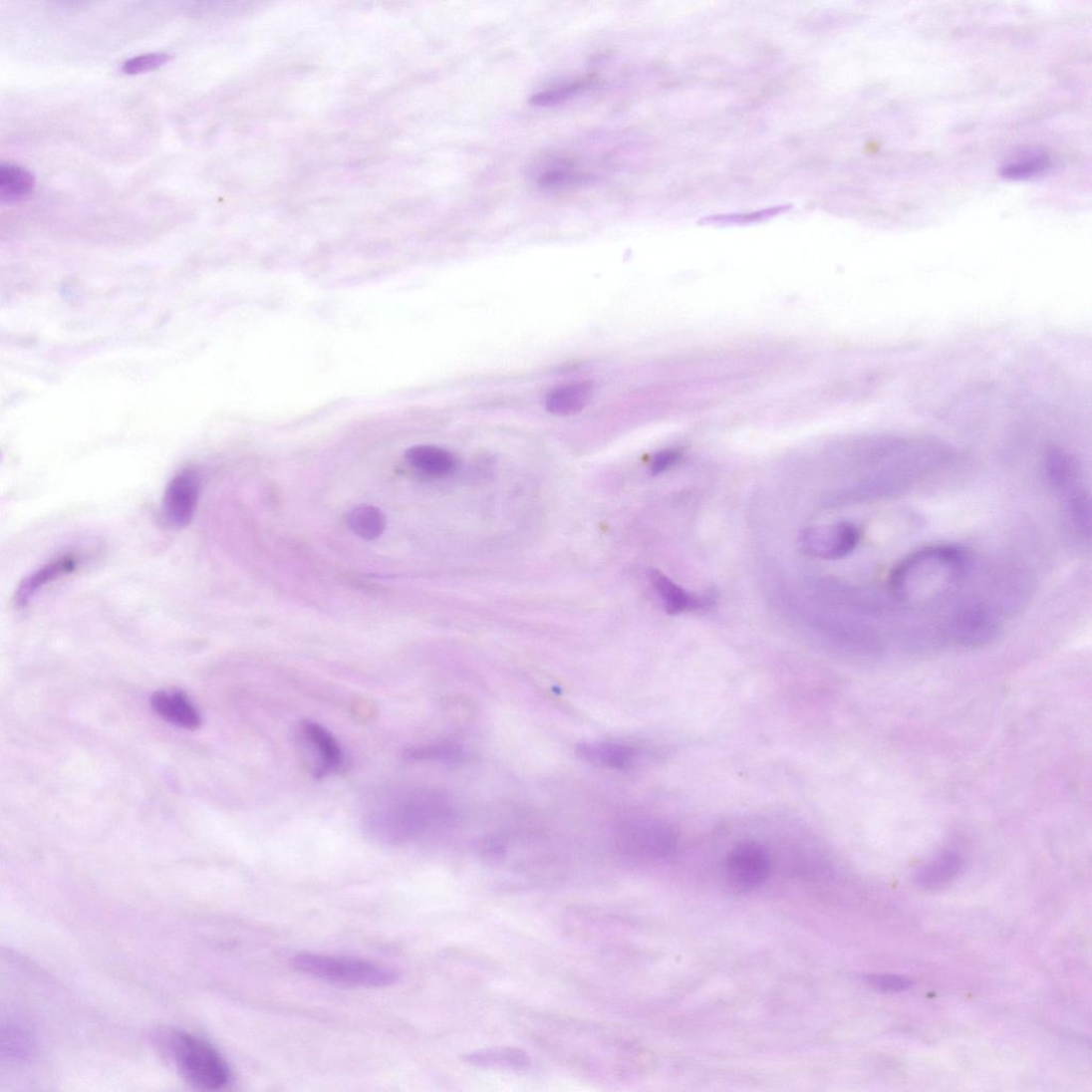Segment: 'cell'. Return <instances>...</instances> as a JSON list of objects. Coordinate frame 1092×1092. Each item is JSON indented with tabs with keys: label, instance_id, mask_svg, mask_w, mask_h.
Masks as SVG:
<instances>
[{
	"label": "cell",
	"instance_id": "obj_16",
	"mask_svg": "<svg viewBox=\"0 0 1092 1092\" xmlns=\"http://www.w3.org/2000/svg\"><path fill=\"white\" fill-rule=\"evenodd\" d=\"M576 753L586 762L611 769H624L633 763L635 750L619 742H585Z\"/></svg>",
	"mask_w": 1092,
	"mask_h": 1092
},
{
	"label": "cell",
	"instance_id": "obj_1",
	"mask_svg": "<svg viewBox=\"0 0 1092 1092\" xmlns=\"http://www.w3.org/2000/svg\"><path fill=\"white\" fill-rule=\"evenodd\" d=\"M451 818L447 798L431 788L387 787L363 808V826L372 838L390 845L418 841L444 828Z\"/></svg>",
	"mask_w": 1092,
	"mask_h": 1092
},
{
	"label": "cell",
	"instance_id": "obj_19",
	"mask_svg": "<svg viewBox=\"0 0 1092 1092\" xmlns=\"http://www.w3.org/2000/svg\"><path fill=\"white\" fill-rule=\"evenodd\" d=\"M35 186V175L23 166L12 163L0 165V202H23L33 194Z\"/></svg>",
	"mask_w": 1092,
	"mask_h": 1092
},
{
	"label": "cell",
	"instance_id": "obj_28",
	"mask_svg": "<svg viewBox=\"0 0 1092 1092\" xmlns=\"http://www.w3.org/2000/svg\"><path fill=\"white\" fill-rule=\"evenodd\" d=\"M868 982L875 989L889 993L906 991L910 987V980L897 975H872L868 976Z\"/></svg>",
	"mask_w": 1092,
	"mask_h": 1092
},
{
	"label": "cell",
	"instance_id": "obj_8",
	"mask_svg": "<svg viewBox=\"0 0 1092 1092\" xmlns=\"http://www.w3.org/2000/svg\"><path fill=\"white\" fill-rule=\"evenodd\" d=\"M771 871L770 857L766 849L756 842L736 845L726 858V873L739 890L753 891L762 887Z\"/></svg>",
	"mask_w": 1092,
	"mask_h": 1092
},
{
	"label": "cell",
	"instance_id": "obj_27",
	"mask_svg": "<svg viewBox=\"0 0 1092 1092\" xmlns=\"http://www.w3.org/2000/svg\"><path fill=\"white\" fill-rule=\"evenodd\" d=\"M590 85V80H585L578 83H573L567 86L559 87L556 89L544 91V93L536 95L532 102L538 106H552L559 103H563L569 100L580 91Z\"/></svg>",
	"mask_w": 1092,
	"mask_h": 1092
},
{
	"label": "cell",
	"instance_id": "obj_13",
	"mask_svg": "<svg viewBox=\"0 0 1092 1092\" xmlns=\"http://www.w3.org/2000/svg\"><path fill=\"white\" fill-rule=\"evenodd\" d=\"M650 578L663 601L666 612L670 615L705 611L714 604V596L710 594L702 597L690 595L658 570H652Z\"/></svg>",
	"mask_w": 1092,
	"mask_h": 1092
},
{
	"label": "cell",
	"instance_id": "obj_30",
	"mask_svg": "<svg viewBox=\"0 0 1092 1092\" xmlns=\"http://www.w3.org/2000/svg\"><path fill=\"white\" fill-rule=\"evenodd\" d=\"M682 457V452L678 449H667L659 452L657 456L652 460L651 473L652 475H660L677 464Z\"/></svg>",
	"mask_w": 1092,
	"mask_h": 1092
},
{
	"label": "cell",
	"instance_id": "obj_9",
	"mask_svg": "<svg viewBox=\"0 0 1092 1092\" xmlns=\"http://www.w3.org/2000/svg\"><path fill=\"white\" fill-rule=\"evenodd\" d=\"M299 736L313 756V775L323 779L338 772L344 764V753L339 741L326 727L315 721H303Z\"/></svg>",
	"mask_w": 1092,
	"mask_h": 1092
},
{
	"label": "cell",
	"instance_id": "obj_3",
	"mask_svg": "<svg viewBox=\"0 0 1092 1092\" xmlns=\"http://www.w3.org/2000/svg\"><path fill=\"white\" fill-rule=\"evenodd\" d=\"M291 966L298 972L329 982L360 988H385L399 981L396 969L369 960L302 953Z\"/></svg>",
	"mask_w": 1092,
	"mask_h": 1092
},
{
	"label": "cell",
	"instance_id": "obj_22",
	"mask_svg": "<svg viewBox=\"0 0 1092 1092\" xmlns=\"http://www.w3.org/2000/svg\"><path fill=\"white\" fill-rule=\"evenodd\" d=\"M1068 518L1076 533L1082 538H1090L1091 509L1090 498L1083 490L1076 491L1068 497Z\"/></svg>",
	"mask_w": 1092,
	"mask_h": 1092
},
{
	"label": "cell",
	"instance_id": "obj_17",
	"mask_svg": "<svg viewBox=\"0 0 1092 1092\" xmlns=\"http://www.w3.org/2000/svg\"><path fill=\"white\" fill-rule=\"evenodd\" d=\"M406 458L417 471L434 477L447 476L457 466V459L448 450L430 445L413 446Z\"/></svg>",
	"mask_w": 1092,
	"mask_h": 1092
},
{
	"label": "cell",
	"instance_id": "obj_2",
	"mask_svg": "<svg viewBox=\"0 0 1092 1092\" xmlns=\"http://www.w3.org/2000/svg\"><path fill=\"white\" fill-rule=\"evenodd\" d=\"M969 565V555L961 546H929L894 568L890 576L892 596L908 604L942 598L965 579Z\"/></svg>",
	"mask_w": 1092,
	"mask_h": 1092
},
{
	"label": "cell",
	"instance_id": "obj_12",
	"mask_svg": "<svg viewBox=\"0 0 1092 1092\" xmlns=\"http://www.w3.org/2000/svg\"><path fill=\"white\" fill-rule=\"evenodd\" d=\"M150 704L162 719L185 730L199 729L202 723L200 711L181 691L159 690L151 695Z\"/></svg>",
	"mask_w": 1092,
	"mask_h": 1092
},
{
	"label": "cell",
	"instance_id": "obj_23",
	"mask_svg": "<svg viewBox=\"0 0 1092 1092\" xmlns=\"http://www.w3.org/2000/svg\"><path fill=\"white\" fill-rule=\"evenodd\" d=\"M462 751L459 746L450 742H437L426 746L414 747L406 752L408 758L414 761H457Z\"/></svg>",
	"mask_w": 1092,
	"mask_h": 1092
},
{
	"label": "cell",
	"instance_id": "obj_25",
	"mask_svg": "<svg viewBox=\"0 0 1092 1092\" xmlns=\"http://www.w3.org/2000/svg\"><path fill=\"white\" fill-rule=\"evenodd\" d=\"M172 59L173 55L169 53L142 54L128 59L121 70L128 75L146 73L170 63Z\"/></svg>",
	"mask_w": 1092,
	"mask_h": 1092
},
{
	"label": "cell",
	"instance_id": "obj_14",
	"mask_svg": "<svg viewBox=\"0 0 1092 1092\" xmlns=\"http://www.w3.org/2000/svg\"><path fill=\"white\" fill-rule=\"evenodd\" d=\"M1045 474L1052 488L1059 493H1075L1080 483V465L1072 454L1064 449L1053 448L1046 453Z\"/></svg>",
	"mask_w": 1092,
	"mask_h": 1092
},
{
	"label": "cell",
	"instance_id": "obj_15",
	"mask_svg": "<svg viewBox=\"0 0 1092 1092\" xmlns=\"http://www.w3.org/2000/svg\"><path fill=\"white\" fill-rule=\"evenodd\" d=\"M595 385L585 382L566 386L554 390L545 400V408L548 411L558 416L575 415L593 400Z\"/></svg>",
	"mask_w": 1092,
	"mask_h": 1092
},
{
	"label": "cell",
	"instance_id": "obj_6",
	"mask_svg": "<svg viewBox=\"0 0 1092 1092\" xmlns=\"http://www.w3.org/2000/svg\"><path fill=\"white\" fill-rule=\"evenodd\" d=\"M201 494V475L195 468L180 469L163 493L161 517L171 528L183 529L193 520Z\"/></svg>",
	"mask_w": 1092,
	"mask_h": 1092
},
{
	"label": "cell",
	"instance_id": "obj_20",
	"mask_svg": "<svg viewBox=\"0 0 1092 1092\" xmlns=\"http://www.w3.org/2000/svg\"><path fill=\"white\" fill-rule=\"evenodd\" d=\"M962 859L954 852L939 854L927 866L918 873L917 882L920 887L928 890H936L949 885L960 873Z\"/></svg>",
	"mask_w": 1092,
	"mask_h": 1092
},
{
	"label": "cell",
	"instance_id": "obj_5",
	"mask_svg": "<svg viewBox=\"0 0 1092 1092\" xmlns=\"http://www.w3.org/2000/svg\"><path fill=\"white\" fill-rule=\"evenodd\" d=\"M674 830L667 824L650 819H639L621 825L617 831V844L622 852L647 858L670 856L676 848Z\"/></svg>",
	"mask_w": 1092,
	"mask_h": 1092
},
{
	"label": "cell",
	"instance_id": "obj_4",
	"mask_svg": "<svg viewBox=\"0 0 1092 1092\" xmlns=\"http://www.w3.org/2000/svg\"><path fill=\"white\" fill-rule=\"evenodd\" d=\"M165 1041L176 1068L191 1085L204 1090H219L230 1084L232 1073L229 1065L208 1041L183 1031H176Z\"/></svg>",
	"mask_w": 1092,
	"mask_h": 1092
},
{
	"label": "cell",
	"instance_id": "obj_21",
	"mask_svg": "<svg viewBox=\"0 0 1092 1092\" xmlns=\"http://www.w3.org/2000/svg\"><path fill=\"white\" fill-rule=\"evenodd\" d=\"M347 523L355 535L366 540H375L381 537L386 529L384 512L372 505L355 507L349 512Z\"/></svg>",
	"mask_w": 1092,
	"mask_h": 1092
},
{
	"label": "cell",
	"instance_id": "obj_24",
	"mask_svg": "<svg viewBox=\"0 0 1092 1092\" xmlns=\"http://www.w3.org/2000/svg\"><path fill=\"white\" fill-rule=\"evenodd\" d=\"M1050 160L1045 156H1034L1020 159L1005 166L1002 174L1006 178L1026 179L1034 177L1049 168Z\"/></svg>",
	"mask_w": 1092,
	"mask_h": 1092
},
{
	"label": "cell",
	"instance_id": "obj_7",
	"mask_svg": "<svg viewBox=\"0 0 1092 1092\" xmlns=\"http://www.w3.org/2000/svg\"><path fill=\"white\" fill-rule=\"evenodd\" d=\"M999 621L989 606L972 603L962 606L950 618L946 636L950 642L962 647H980L995 639Z\"/></svg>",
	"mask_w": 1092,
	"mask_h": 1092
},
{
	"label": "cell",
	"instance_id": "obj_29",
	"mask_svg": "<svg viewBox=\"0 0 1092 1092\" xmlns=\"http://www.w3.org/2000/svg\"><path fill=\"white\" fill-rule=\"evenodd\" d=\"M581 180L582 175L567 169L551 170L544 173L540 179L541 184L548 187L568 186L579 183Z\"/></svg>",
	"mask_w": 1092,
	"mask_h": 1092
},
{
	"label": "cell",
	"instance_id": "obj_26",
	"mask_svg": "<svg viewBox=\"0 0 1092 1092\" xmlns=\"http://www.w3.org/2000/svg\"><path fill=\"white\" fill-rule=\"evenodd\" d=\"M3 1051L15 1059L28 1057L32 1051V1039L24 1030L10 1026L8 1031H3Z\"/></svg>",
	"mask_w": 1092,
	"mask_h": 1092
},
{
	"label": "cell",
	"instance_id": "obj_10",
	"mask_svg": "<svg viewBox=\"0 0 1092 1092\" xmlns=\"http://www.w3.org/2000/svg\"><path fill=\"white\" fill-rule=\"evenodd\" d=\"M82 563L79 555L68 553L49 561L48 564L30 573L15 590L14 604L24 609L42 590L51 584L72 574Z\"/></svg>",
	"mask_w": 1092,
	"mask_h": 1092
},
{
	"label": "cell",
	"instance_id": "obj_11",
	"mask_svg": "<svg viewBox=\"0 0 1092 1092\" xmlns=\"http://www.w3.org/2000/svg\"><path fill=\"white\" fill-rule=\"evenodd\" d=\"M859 528L848 522L839 523L825 533L806 535V544L815 554L828 559H840L851 554L860 542Z\"/></svg>",
	"mask_w": 1092,
	"mask_h": 1092
},
{
	"label": "cell",
	"instance_id": "obj_18",
	"mask_svg": "<svg viewBox=\"0 0 1092 1092\" xmlns=\"http://www.w3.org/2000/svg\"><path fill=\"white\" fill-rule=\"evenodd\" d=\"M468 1065L483 1068L497 1069L510 1072H521L530 1066L528 1055L515 1048H494L468 1053L463 1058Z\"/></svg>",
	"mask_w": 1092,
	"mask_h": 1092
}]
</instances>
